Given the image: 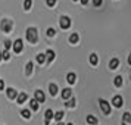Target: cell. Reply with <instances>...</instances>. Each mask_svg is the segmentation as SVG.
I'll list each match as a JSON object with an SVG mask.
<instances>
[{"instance_id": "cell-1", "label": "cell", "mask_w": 131, "mask_h": 125, "mask_svg": "<svg viewBox=\"0 0 131 125\" xmlns=\"http://www.w3.org/2000/svg\"><path fill=\"white\" fill-rule=\"evenodd\" d=\"M27 40L32 44H36L38 41V34H37V28L36 27H30L27 28Z\"/></svg>"}, {"instance_id": "cell-25", "label": "cell", "mask_w": 131, "mask_h": 125, "mask_svg": "<svg viewBox=\"0 0 131 125\" xmlns=\"http://www.w3.org/2000/svg\"><path fill=\"white\" fill-rule=\"evenodd\" d=\"M113 84H115V87H121V85H122V77H121V75L115 77V79H113Z\"/></svg>"}, {"instance_id": "cell-16", "label": "cell", "mask_w": 131, "mask_h": 125, "mask_svg": "<svg viewBox=\"0 0 131 125\" xmlns=\"http://www.w3.org/2000/svg\"><path fill=\"white\" fill-rule=\"evenodd\" d=\"M90 63H91L93 66H96L97 63H99V58H97V54H96V53L90 54Z\"/></svg>"}, {"instance_id": "cell-22", "label": "cell", "mask_w": 131, "mask_h": 125, "mask_svg": "<svg viewBox=\"0 0 131 125\" xmlns=\"http://www.w3.org/2000/svg\"><path fill=\"white\" fill-rule=\"evenodd\" d=\"M75 105H77V100H75V97H71L69 100L65 103L66 107H75Z\"/></svg>"}, {"instance_id": "cell-3", "label": "cell", "mask_w": 131, "mask_h": 125, "mask_svg": "<svg viewBox=\"0 0 131 125\" xmlns=\"http://www.w3.org/2000/svg\"><path fill=\"white\" fill-rule=\"evenodd\" d=\"M99 105H100L102 112L105 115H111V103H107L105 99H99Z\"/></svg>"}, {"instance_id": "cell-28", "label": "cell", "mask_w": 131, "mask_h": 125, "mask_svg": "<svg viewBox=\"0 0 131 125\" xmlns=\"http://www.w3.org/2000/svg\"><path fill=\"white\" fill-rule=\"evenodd\" d=\"M2 59H5V60H9V59H10V53H9L7 50H5V52L2 53Z\"/></svg>"}, {"instance_id": "cell-6", "label": "cell", "mask_w": 131, "mask_h": 125, "mask_svg": "<svg viewBox=\"0 0 131 125\" xmlns=\"http://www.w3.org/2000/svg\"><path fill=\"white\" fill-rule=\"evenodd\" d=\"M34 99L38 103H43V101L46 100V96H44V93H43L41 90H37V91H34Z\"/></svg>"}, {"instance_id": "cell-7", "label": "cell", "mask_w": 131, "mask_h": 125, "mask_svg": "<svg viewBox=\"0 0 131 125\" xmlns=\"http://www.w3.org/2000/svg\"><path fill=\"white\" fill-rule=\"evenodd\" d=\"M112 105H113L115 107H121L122 105H124V100H122V97H121V96H115V97L112 99Z\"/></svg>"}, {"instance_id": "cell-20", "label": "cell", "mask_w": 131, "mask_h": 125, "mask_svg": "<svg viewBox=\"0 0 131 125\" xmlns=\"http://www.w3.org/2000/svg\"><path fill=\"white\" fill-rule=\"evenodd\" d=\"M78 40H80V37H78L77 32H74V34H71V36H69V43H71V44H77Z\"/></svg>"}, {"instance_id": "cell-32", "label": "cell", "mask_w": 131, "mask_h": 125, "mask_svg": "<svg viewBox=\"0 0 131 125\" xmlns=\"http://www.w3.org/2000/svg\"><path fill=\"white\" fill-rule=\"evenodd\" d=\"M102 2H103V0H93V5H94L96 7H99L102 5Z\"/></svg>"}, {"instance_id": "cell-30", "label": "cell", "mask_w": 131, "mask_h": 125, "mask_svg": "<svg viewBox=\"0 0 131 125\" xmlns=\"http://www.w3.org/2000/svg\"><path fill=\"white\" fill-rule=\"evenodd\" d=\"M46 3H47V6L53 7L54 5H56V0H46Z\"/></svg>"}, {"instance_id": "cell-9", "label": "cell", "mask_w": 131, "mask_h": 125, "mask_svg": "<svg viewBox=\"0 0 131 125\" xmlns=\"http://www.w3.org/2000/svg\"><path fill=\"white\" fill-rule=\"evenodd\" d=\"M6 94H7V97H9L10 100H13V99H16V97H18V91H16L15 88H12V87H10V88H7V90H6Z\"/></svg>"}, {"instance_id": "cell-17", "label": "cell", "mask_w": 131, "mask_h": 125, "mask_svg": "<svg viewBox=\"0 0 131 125\" xmlns=\"http://www.w3.org/2000/svg\"><path fill=\"white\" fill-rule=\"evenodd\" d=\"M119 65V60L116 59V58H113V59H111V62H109V68L111 69H116Z\"/></svg>"}, {"instance_id": "cell-26", "label": "cell", "mask_w": 131, "mask_h": 125, "mask_svg": "<svg viewBox=\"0 0 131 125\" xmlns=\"http://www.w3.org/2000/svg\"><path fill=\"white\" fill-rule=\"evenodd\" d=\"M21 115H22V118H25V119L31 118V112L28 110V109H22V110H21Z\"/></svg>"}, {"instance_id": "cell-23", "label": "cell", "mask_w": 131, "mask_h": 125, "mask_svg": "<svg viewBox=\"0 0 131 125\" xmlns=\"http://www.w3.org/2000/svg\"><path fill=\"white\" fill-rule=\"evenodd\" d=\"M37 62H38L40 65H43V63L46 62V54L44 53H38L37 54Z\"/></svg>"}, {"instance_id": "cell-15", "label": "cell", "mask_w": 131, "mask_h": 125, "mask_svg": "<svg viewBox=\"0 0 131 125\" xmlns=\"http://www.w3.org/2000/svg\"><path fill=\"white\" fill-rule=\"evenodd\" d=\"M122 124H131V113L130 112H125L122 115Z\"/></svg>"}, {"instance_id": "cell-4", "label": "cell", "mask_w": 131, "mask_h": 125, "mask_svg": "<svg viewBox=\"0 0 131 125\" xmlns=\"http://www.w3.org/2000/svg\"><path fill=\"white\" fill-rule=\"evenodd\" d=\"M59 25H60L62 30H68V28L71 27V18H69V16H60Z\"/></svg>"}, {"instance_id": "cell-2", "label": "cell", "mask_w": 131, "mask_h": 125, "mask_svg": "<svg viewBox=\"0 0 131 125\" xmlns=\"http://www.w3.org/2000/svg\"><path fill=\"white\" fill-rule=\"evenodd\" d=\"M0 28H2L3 32H10L13 28V21H10V19H3L2 24H0Z\"/></svg>"}, {"instance_id": "cell-18", "label": "cell", "mask_w": 131, "mask_h": 125, "mask_svg": "<svg viewBox=\"0 0 131 125\" xmlns=\"http://www.w3.org/2000/svg\"><path fill=\"white\" fill-rule=\"evenodd\" d=\"M30 107L32 109V110H36V112H37V110H38V107H40V103H38L36 99H32V100L30 101Z\"/></svg>"}, {"instance_id": "cell-14", "label": "cell", "mask_w": 131, "mask_h": 125, "mask_svg": "<svg viewBox=\"0 0 131 125\" xmlns=\"http://www.w3.org/2000/svg\"><path fill=\"white\" fill-rule=\"evenodd\" d=\"M66 81H68L69 84H74L75 81H77V75H75L74 72H69V74L66 75Z\"/></svg>"}, {"instance_id": "cell-10", "label": "cell", "mask_w": 131, "mask_h": 125, "mask_svg": "<svg viewBox=\"0 0 131 125\" xmlns=\"http://www.w3.org/2000/svg\"><path fill=\"white\" fill-rule=\"evenodd\" d=\"M72 97V90L71 88H63L62 90V99L63 100H68Z\"/></svg>"}, {"instance_id": "cell-5", "label": "cell", "mask_w": 131, "mask_h": 125, "mask_svg": "<svg viewBox=\"0 0 131 125\" xmlns=\"http://www.w3.org/2000/svg\"><path fill=\"white\" fill-rule=\"evenodd\" d=\"M22 49H24V41H22L21 38L15 40V43H13V52H15V53H21Z\"/></svg>"}, {"instance_id": "cell-21", "label": "cell", "mask_w": 131, "mask_h": 125, "mask_svg": "<svg viewBox=\"0 0 131 125\" xmlns=\"http://www.w3.org/2000/svg\"><path fill=\"white\" fill-rule=\"evenodd\" d=\"M49 91H50L52 96H56L58 94V85H56V84H50V85H49Z\"/></svg>"}, {"instance_id": "cell-13", "label": "cell", "mask_w": 131, "mask_h": 125, "mask_svg": "<svg viewBox=\"0 0 131 125\" xmlns=\"http://www.w3.org/2000/svg\"><path fill=\"white\" fill-rule=\"evenodd\" d=\"M27 100H28V96H27V93H19L18 97H16V101H18V103H25Z\"/></svg>"}, {"instance_id": "cell-34", "label": "cell", "mask_w": 131, "mask_h": 125, "mask_svg": "<svg viewBox=\"0 0 131 125\" xmlns=\"http://www.w3.org/2000/svg\"><path fill=\"white\" fill-rule=\"evenodd\" d=\"M80 2H81V5H84V6H85V5L89 3V0H80Z\"/></svg>"}, {"instance_id": "cell-12", "label": "cell", "mask_w": 131, "mask_h": 125, "mask_svg": "<svg viewBox=\"0 0 131 125\" xmlns=\"http://www.w3.org/2000/svg\"><path fill=\"white\" fill-rule=\"evenodd\" d=\"M32 68H34V63H32V62H28L27 66H25V75H27V77H30L31 74H32Z\"/></svg>"}, {"instance_id": "cell-24", "label": "cell", "mask_w": 131, "mask_h": 125, "mask_svg": "<svg viewBox=\"0 0 131 125\" xmlns=\"http://www.w3.org/2000/svg\"><path fill=\"white\" fill-rule=\"evenodd\" d=\"M63 115H65V113L62 112V110H59V112L53 113V118L56 119V121H58V122H60V121H62V118H63Z\"/></svg>"}, {"instance_id": "cell-8", "label": "cell", "mask_w": 131, "mask_h": 125, "mask_svg": "<svg viewBox=\"0 0 131 125\" xmlns=\"http://www.w3.org/2000/svg\"><path fill=\"white\" fill-rule=\"evenodd\" d=\"M52 118H53V110H52V109H47V110L44 112V124L49 125Z\"/></svg>"}, {"instance_id": "cell-40", "label": "cell", "mask_w": 131, "mask_h": 125, "mask_svg": "<svg viewBox=\"0 0 131 125\" xmlns=\"http://www.w3.org/2000/svg\"><path fill=\"white\" fill-rule=\"evenodd\" d=\"M122 125H127V124H122Z\"/></svg>"}, {"instance_id": "cell-33", "label": "cell", "mask_w": 131, "mask_h": 125, "mask_svg": "<svg viewBox=\"0 0 131 125\" xmlns=\"http://www.w3.org/2000/svg\"><path fill=\"white\" fill-rule=\"evenodd\" d=\"M3 88H5V81H3V79H0V91H2Z\"/></svg>"}, {"instance_id": "cell-37", "label": "cell", "mask_w": 131, "mask_h": 125, "mask_svg": "<svg viewBox=\"0 0 131 125\" xmlns=\"http://www.w3.org/2000/svg\"><path fill=\"white\" fill-rule=\"evenodd\" d=\"M66 125H74V124H71V122H69V124H66Z\"/></svg>"}, {"instance_id": "cell-27", "label": "cell", "mask_w": 131, "mask_h": 125, "mask_svg": "<svg viewBox=\"0 0 131 125\" xmlns=\"http://www.w3.org/2000/svg\"><path fill=\"white\" fill-rule=\"evenodd\" d=\"M31 5H32V0H25V2H24V9H25V10H30Z\"/></svg>"}, {"instance_id": "cell-31", "label": "cell", "mask_w": 131, "mask_h": 125, "mask_svg": "<svg viewBox=\"0 0 131 125\" xmlns=\"http://www.w3.org/2000/svg\"><path fill=\"white\" fill-rule=\"evenodd\" d=\"M5 47H6V50H9V49L12 47V43L9 41V40H5Z\"/></svg>"}, {"instance_id": "cell-35", "label": "cell", "mask_w": 131, "mask_h": 125, "mask_svg": "<svg viewBox=\"0 0 131 125\" xmlns=\"http://www.w3.org/2000/svg\"><path fill=\"white\" fill-rule=\"evenodd\" d=\"M128 65H131V53L128 54Z\"/></svg>"}, {"instance_id": "cell-11", "label": "cell", "mask_w": 131, "mask_h": 125, "mask_svg": "<svg viewBox=\"0 0 131 125\" xmlns=\"http://www.w3.org/2000/svg\"><path fill=\"white\" fill-rule=\"evenodd\" d=\"M44 54H46V60H47V63H50V62H52L54 58H56V53H54L53 50H50V49H49V50H47Z\"/></svg>"}, {"instance_id": "cell-36", "label": "cell", "mask_w": 131, "mask_h": 125, "mask_svg": "<svg viewBox=\"0 0 131 125\" xmlns=\"http://www.w3.org/2000/svg\"><path fill=\"white\" fill-rule=\"evenodd\" d=\"M58 125H65V124H62V122H58Z\"/></svg>"}, {"instance_id": "cell-19", "label": "cell", "mask_w": 131, "mask_h": 125, "mask_svg": "<svg viewBox=\"0 0 131 125\" xmlns=\"http://www.w3.org/2000/svg\"><path fill=\"white\" fill-rule=\"evenodd\" d=\"M87 122H89L90 125H97V118L96 116H93V115H87Z\"/></svg>"}, {"instance_id": "cell-39", "label": "cell", "mask_w": 131, "mask_h": 125, "mask_svg": "<svg viewBox=\"0 0 131 125\" xmlns=\"http://www.w3.org/2000/svg\"><path fill=\"white\" fill-rule=\"evenodd\" d=\"M74 2H78V0H74Z\"/></svg>"}, {"instance_id": "cell-38", "label": "cell", "mask_w": 131, "mask_h": 125, "mask_svg": "<svg viewBox=\"0 0 131 125\" xmlns=\"http://www.w3.org/2000/svg\"><path fill=\"white\" fill-rule=\"evenodd\" d=\"M0 59H2V53H0Z\"/></svg>"}, {"instance_id": "cell-29", "label": "cell", "mask_w": 131, "mask_h": 125, "mask_svg": "<svg viewBox=\"0 0 131 125\" xmlns=\"http://www.w3.org/2000/svg\"><path fill=\"white\" fill-rule=\"evenodd\" d=\"M46 34H47L49 37H53L54 34H56V31H54L53 28H49V30H47V32H46Z\"/></svg>"}]
</instances>
